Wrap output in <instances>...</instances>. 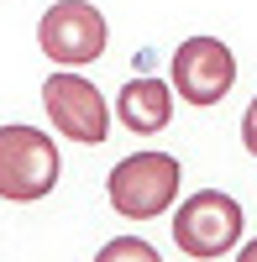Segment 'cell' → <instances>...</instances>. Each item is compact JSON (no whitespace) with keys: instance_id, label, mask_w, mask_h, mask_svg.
Listing matches in <instances>:
<instances>
[{"instance_id":"obj_8","label":"cell","mask_w":257,"mask_h":262,"mask_svg":"<svg viewBox=\"0 0 257 262\" xmlns=\"http://www.w3.org/2000/svg\"><path fill=\"white\" fill-rule=\"evenodd\" d=\"M100 262H158V247L137 242V236H121V242H105Z\"/></svg>"},{"instance_id":"obj_10","label":"cell","mask_w":257,"mask_h":262,"mask_svg":"<svg viewBox=\"0 0 257 262\" xmlns=\"http://www.w3.org/2000/svg\"><path fill=\"white\" fill-rule=\"evenodd\" d=\"M242 262H257V242H247V247H242Z\"/></svg>"},{"instance_id":"obj_9","label":"cell","mask_w":257,"mask_h":262,"mask_svg":"<svg viewBox=\"0 0 257 262\" xmlns=\"http://www.w3.org/2000/svg\"><path fill=\"white\" fill-rule=\"evenodd\" d=\"M242 147L257 158V95H252V105H247V116H242Z\"/></svg>"},{"instance_id":"obj_5","label":"cell","mask_w":257,"mask_h":262,"mask_svg":"<svg viewBox=\"0 0 257 262\" xmlns=\"http://www.w3.org/2000/svg\"><path fill=\"white\" fill-rule=\"evenodd\" d=\"M42 111H48L58 137L84 142V147H100L105 131H111V105H105V95L74 69H63V74H53L42 84Z\"/></svg>"},{"instance_id":"obj_3","label":"cell","mask_w":257,"mask_h":262,"mask_svg":"<svg viewBox=\"0 0 257 262\" xmlns=\"http://www.w3.org/2000/svg\"><path fill=\"white\" fill-rule=\"evenodd\" d=\"M58 147L48 131L37 126H0V200L11 205H32L42 194H53L58 184Z\"/></svg>"},{"instance_id":"obj_7","label":"cell","mask_w":257,"mask_h":262,"mask_svg":"<svg viewBox=\"0 0 257 262\" xmlns=\"http://www.w3.org/2000/svg\"><path fill=\"white\" fill-rule=\"evenodd\" d=\"M116 116L126 131H137V137H153L174 121V90H168L163 79H132L126 90L116 95Z\"/></svg>"},{"instance_id":"obj_6","label":"cell","mask_w":257,"mask_h":262,"mask_svg":"<svg viewBox=\"0 0 257 262\" xmlns=\"http://www.w3.org/2000/svg\"><path fill=\"white\" fill-rule=\"evenodd\" d=\"M237 84V53L221 37H189L174 53V95L184 105H221Z\"/></svg>"},{"instance_id":"obj_4","label":"cell","mask_w":257,"mask_h":262,"mask_svg":"<svg viewBox=\"0 0 257 262\" xmlns=\"http://www.w3.org/2000/svg\"><path fill=\"white\" fill-rule=\"evenodd\" d=\"M105 16L90 0H58V6L42 11L37 21V48L48 53L58 69H84L105 53Z\"/></svg>"},{"instance_id":"obj_2","label":"cell","mask_w":257,"mask_h":262,"mask_svg":"<svg viewBox=\"0 0 257 262\" xmlns=\"http://www.w3.org/2000/svg\"><path fill=\"white\" fill-rule=\"evenodd\" d=\"M242 242V205L221 189H195L174 210V247L195 262H221Z\"/></svg>"},{"instance_id":"obj_1","label":"cell","mask_w":257,"mask_h":262,"mask_svg":"<svg viewBox=\"0 0 257 262\" xmlns=\"http://www.w3.org/2000/svg\"><path fill=\"white\" fill-rule=\"evenodd\" d=\"M179 184H184V168L174 152H132L111 168L105 194H111V210L121 221H158L174 210Z\"/></svg>"}]
</instances>
